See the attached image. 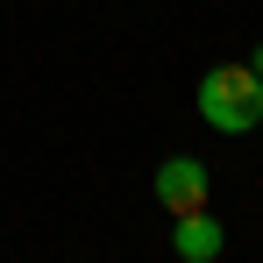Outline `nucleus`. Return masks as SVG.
<instances>
[{
  "mask_svg": "<svg viewBox=\"0 0 263 263\" xmlns=\"http://www.w3.org/2000/svg\"><path fill=\"white\" fill-rule=\"evenodd\" d=\"M249 71H256V79H263V43H256V50H249Z\"/></svg>",
  "mask_w": 263,
  "mask_h": 263,
  "instance_id": "4",
  "label": "nucleus"
},
{
  "mask_svg": "<svg viewBox=\"0 0 263 263\" xmlns=\"http://www.w3.org/2000/svg\"><path fill=\"white\" fill-rule=\"evenodd\" d=\"M192 100H199V121L220 128V135H249L263 121V79L249 71V64H214Z\"/></svg>",
  "mask_w": 263,
  "mask_h": 263,
  "instance_id": "1",
  "label": "nucleus"
},
{
  "mask_svg": "<svg viewBox=\"0 0 263 263\" xmlns=\"http://www.w3.org/2000/svg\"><path fill=\"white\" fill-rule=\"evenodd\" d=\"M206 192H214V178H206L199 157H164V164H157V199H164V214H199Z\"/></svg>",
  "mask_w": 263,
  "mask_h": 263,
  "instance_id": "2",
  "label": "nucleus"
},
{
  "mask_svg": "<svg viewBox=\"0 0 263 263\" xmlns=\"http://www.w3.org/2000/svg\"><path fill=\"white\" fill-rule=\"evenodd\" d=\"M171 249L185 263H214L220 249H228V228H220L206 206H199V214H171Z\"/></svg>",
  "mask_w": 263,
  "mask_h": 263,
  "instance_id": "3",
  "label": "nucleus"
}]
</instances>
